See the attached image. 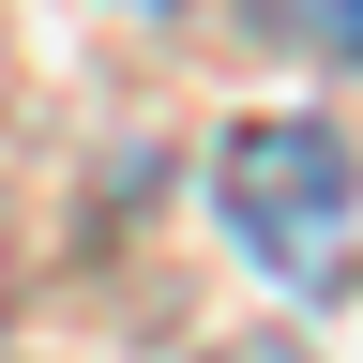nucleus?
<instances>
[{"label": "nucleus", "mask_w": 363, "mask_h": 363, "mask_svg": "<svg viewBox=\"0 0 363 363\" xmlns=\"http://www.w3.org/2000/svg\"><path fill=\"white\" fill-rule=\"evenodd\" d=\"M212 197H227V227H242V257L288 272V288H333L348 242H363V167H348L333 121H242L227 167H212Z\"/></svg>", "instance_id": "f257e3e1"}, {"label": "nucleus", "mask_w": 363, "mask_h": 363, "mask_svg": "<svg viewBox=\"0 0 363 363\" xmlns=\"http://www.w3.org/2000/svg\"><path fill=\"white\" fill-rule=\"evenodd\" d=\"M288 16H303L318 45H333V61H363V0H288Z\"/></svg>", "instance_id": "f03ea898"}]
</instances>
